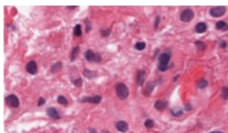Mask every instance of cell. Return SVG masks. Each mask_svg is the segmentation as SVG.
<instances>
[{
	"label": "cell",
	"instance_id": "8",
	"mask_svg": "<svg viewBox=\"0 0 228 133\" xmlns=\"http://www.w3.org/2000/svg\"><path fill=\"white\" fill-rule=\"evenodd\" d=\"M157 84V81H149V82L145 86V88L143 89V94L145 96H149L152 94V92L154 91V89L156 87Z\"/></svg>",
	"mask_w": 228,
	"mask_h": 133
},
{
	"label": "cell",
	"instance_id": "37",
	"mask_svg": "<svg viewBox=\"0 0 228 133\" xmlns=\"http://www.w3.org/2000/svg\"><path fill=\"white\" fill-rule=\"evenodd\" d=\"M101 133H110L109 131H106V130H104V131H101Z\"/></svg>",
	"mask_w": 228,
	"mask_h": 133
},
{
	"label": "cell",
	"instance_id": "21",
	"mask_svg": "<svg viewBox=\"0 0 228 133\" xmlns=\"http://www.w3.org/2000/svg\"><path fill=\"white\" fill-rule=\"evenodd\" d=\"M207 86H208V81L206 79H200L198 81V83H197V87H198L199 89H205Z\"/></svg>",
	"mask_w": 228,
	"mask_h": 133
},
{
	"label": "cell",
	"instance_id": "10",
	"mask_svg": "<svg viewBox=\"0 0 228 133\" xmlns=\"http://www.w3.org/2000/svg\"><path fill=\"white\" fill-rule=\"evenodd\" d=\"M155 109H156L157 111H160V112H163V111H165L166 109H167V107H168V102L166 101V100H157L156 102H155Z\"/></svg>",
	"mask_w": 228,
	"mask_h": 133
},
{
	"label": "cell",
	"instance_id": "20",
	"mask_svg": "<svg viewBox=\"0 0 228 133\" xmlns=\"http://www.w3.org/2000/svg\"><path fill=\"white\" fill-rule=\"evenodd\" d=\"M81 34H82V30H81V25H76L75 26V28H74V36L77 38L81 37Z\"/></svg>",
	"mask_w": 228,
	"mask_h": 133
},
{
	"label": "cell",
	"instance_id": "9",
	"mask_svg": "<svg viewBox=\"0 0 228 133\" xmlns=\"http://www.w3.org/2000/svg\"><path fill=\"white\" fill-rule=\"evenodd\" d=\"M26 70L30 75H36L38 72V66L35 61H29V62L26 64Z\"/></svg>",
	"mask_w": 228,
	"mask_h": 133
},
{
	"label": "cell",
	"instance_id": "36",
	"mask_svg": "<svg viewBox=\"0 0 228 133\" xmlns=\"http://www.w3.org/2000/svg\"><path fill=\"white\" fill-rule=\"evenodd\" d=\"M178 78H179V75H176V77H175V78H174V82H176V81H177V79H178Z\"/></svg>",
	"mask_w": 228,
	"mask_h": 133
},
{
	"label": "cell",
	"instance_id": "32",
	"mask_svg": "<svg viewBox=\"0 0 228 133\" xmlns=\"http://www.w3.org/2000/svg\"><path fill=\"white\" fill-rule=\"evenodd\" d=\"M219 47H220V48H223V49L227 48V42H226V41H220L219 42Z\"/></svg>",
	"mask_w": 228,
	"mask_h": 133
},
{
	"label": "cell",
	"instance_id": "33",
	"mask_svg": "<svg viewBox=\"0 0 228 133\" xmlns=\"http://www.w3.org/2000/svg\"><path fill=\"white\" fill-rule=\"evenodd\" d=\"M185 110H186V111H190V110H193L191 104H186V105H185Z\"/></svg>",
	"mask_w": 228,
	"mask_h": 133
},
{
	"label": "cell",
	"instance_id": "7",
	"mask_svg": "<svg viewBox=\"0 0 228 133\" xmlns=\"http://www.w3.org/2000/svg\"><path fill=\"white\" fill-rule=\"evenodd\" d=\"M226 7H224V6H220V7H213V8L209 10V15H210L211 17H215V18H217V17H221V16H224L225 13H226Z\"/></svg>",
	"mask_w": 228,
	"mask_h": 133
},
{
	"label": "cell",
	"instance_id": "18",
	"mask_svg": "<svg viewBox=\"0 0 228 133\" xmlns=\"http://www.w3.org/2000/svg\"><path fill=\"white\" fill-rule=\"evenodd\" d=\"M79 50H80V48H79V46L75 47V48H74V49L71 50V53H70V61H71V62H74V61L76 60L77 57H78V53H79Z\"/></svg>",
	"mask_w": 228,
	"mask_h": 133
},
{
	"label": "cell",
	"instance_id": "24",
	"mask_svg": "<svg viewBox=\"0 0 228 133\" xmlns=\"http://www.w3.org/2000/svg\"><path fill=\"white\" fill-rule=\"evenodd\" d=\"M195 45H196V47L198 48L200 51H203V50H205L207 47H206V45H205V42L203 41H199V40H197V41L195 42Z\"/></svg>",
	"mask_w": 228,
	"mask_h": 133
},
{
	"label": "cell",
	"instance_id": "19",
	"mask_svg": "<svg viewBox=\"0 0 228 133\" xmlns=\"http://www.w3.org/2000/svg\"><path fill=\"white\" fill-rule=\"evenodd\" d=\"M170 112L174 116H182V109L179 107H174L170 109Z\"/></svg>",
	"mask_w": 228,
	"mask_h": 133
},
{
	"label": "cell",
	"instance_id": "17",
	"mask_svg": "<svg viewBox=\"0 0 228 133\" xmlns=\"http://www.w3.org/2000/svg\"><path fill=\"white\" fill-rule=\"evenodd\" d=\"M61 69H63V62H61V61H57V62H55L51 66L50 71H51V73H57V72H59Z\"/></svg>",
	"mask_w": 228,
	"mask_h": 133
},
{
	"label": "cell",
	"instance_id": "13",
	"mask_svg": "<svg viewBox=\"0 0 228 133\" xmlns=\"http://www.w3.org/2000/svg\"><path fill=\"white\" fill-rule=\"evenodd\" d=\"M145 77H146L145 70L137 71V75H136V83H137V86H143V83L145 81Z\"/></svg>",
	"mask_w": 228,
	"mask_h": 133
},
{
	"label": "cell",
	"instance_id": "35",
	"mask_svg": "<svg viewBox=\"0 0 228 133\" xmlns=\"http://www.w3.org/2000/svg\"><path fill=\"white\" fill-rule=\"evenodd\" d=\"M209 133H224V132H223V131H211V132Z\"/></svg>",
	"mask_w": 228,
	"mask_h": 133
},
{
	"label": "cell",
	"instance_id": "28",
	"mask_svg": "<svg viewBox=\"0 0 228 133\" xmlns=\"http://www.w3.org/2000/svg\"><path fill=\"white\" fill-rule=\"evenodd\" d=\"M72 83H74L76 87H81V86H82V80H81L80 78H77V79L72 80Z\"/></svg>",
	"mask_w": 228,
	"mask_h": 133
},
{
	"label": "cell",
	"instance_id": "15",
	"mask_svg": "<svg viewBox=\"0 0 228 133\" xmlns=\"http://www.w3.org/2000/svg\"><path fill=\"white\" fill-rule=\"evenodd\" d=\"M216 29L219 30V31H227L228 30V23L226 21H217L216 22Z\"/></svg>",
	"mask_w": 228,
	"mask_h": 133
},
{
	"label": "cell",
	"instance_id": "23",
	"mask_svg": "<svg viewBox=\"0 0 228 133\" xmlns=\"http://www.w3.org/2000/svg\"><path fill=\"white\" fill-rule=\"evenodd\" d=\"M57 101H58V103L63 104V105H67L68 104V100L65 96H58V99H57Z\"/></svg>",
	"mask_w": 228,
	"mask_h": 133
},
{
	"label": "cell",
	"instance_id": "14",
	"mask_svg": "<svg viewBox=\"0 0 228 133\" xmlns=\"http://www.w3.org/2000/svg\"><path fill=\"white\" fill-rule=\"evenodd\" d=\"M195 31L197 33H204L207 31V23L205 22H198L195 27Z\"/></svg>",
	"mask_w": 228,
	"mask_h": 133
},
{
	"label": "cell",
	"instance_id": "4",
	"mask_svg": "<svg viewBox=\"0 0 228 133\" xmlns=\"http://www.w3.org/2000/svg\"><path fill=\"white\" fill-rule=\"evenodd\" d=\"M195 17V13L194 11L191 10L190 8H187V9H184L180 13V20L182 22H190V21L194 19Z\"/></svg>",
	"mask_w": 228,
	"mask_h": 133
},
{
	"label": "cell",
	"instance_id": "12",
	"mask_svg": "<svg viewBox=\"0 0 228 133\" xmlns=\"http://www.w3.org/2000/svg\"><path fill=\"white\" fill-rule=\"evenodd\" d=\"M115 126H116V129L118 130V131H120V132H127L128 129H129L128 123H127L126 121H117Z\"/></svg>",
	"mask_w": 228,
	"mask_h": 133
},
{
	"label": "cell",
	"instance_id": "1",
	"mask_svg": "<svg viewBox=\"0 0 228 133\" xmlns=\"http://www.w3.org/2000/svg\"><path fill=\"white\" fill-rule=\"evenodd\" d=\"M171 59V53L170 51H165L159 56L158 58V70L161 71V72H165L169 69V61Z\"/></svg>",
	"mask_w": 228,
	"mask_h": 133
},
{
	"label": "cell",
	"instance_id": "16",
	"mask_svg": "<svg viewBox=\"0 0 228 133\" xmlns=\"http://www.w3.org/2000/svg\"><path fill=\"white\" fill-rule=\"evenodd\" d=\"M82 73H84L85 77H86V78H88L89 80L95 79V78L97 77V72H96V71L88 70V69H84V71H82Z\"/></svg>",
	"mask_w": 228,
	"mask_h": 133
},
{
	"label": "cell",
	"instance_id": "6",
	"mask_svg": "<svg viewBox=\"0 0 228 133\" xmlns=\"http://www.w3.org/2000/svg\"><path fill=\"white\" fill-rule=\"evenodd\" d=\"M81 103H93L98 104L101 102V96H84L78 100Z\"/></svg>",
	"mask_w": 228,
	"mask_h": 133
},
{
	"label": "cell",
	"instance_id": "31",
	"mask_svg": "<svg viewBox=\"0 0 228 133\" xmlns=\"http://www.w3.org/2000/svg\"><path fill=\"white\" fill-rule=\"evenodd\" d=\"M46 103V99L45 98H39L38 100V107H41L42 104H45Z\"/></svg>",
	"mask_w": 228,
	"mask_h": 133
},
{
	"label": "cell",
	"instance_id": "26",
	"mask_svg": "<svg viewBox=\"0 0 228 133\" xmlns=\"http://www.w3.org/2000/svg\"><path fill=\"white\" fill-rule=\"evenodd\" d=\"M144 124L147 129H152V128H154V125H155V122H154L152 119H147V120L145 121Z\"/></svg>",
	"mask_w": 228,
	"mask_h": 133
},
{
	"label": "cell",
	"instance_id": "11",
	"mask_svg": "<svg viewBox=\"0 0 228 133\" xmlns=\"http://www.w3.org/2000/svg\"><path fill=\"white\" fill-rule=\"evenodd\" d=\"M47 115L49 116L50 119H52V120H59L60 118H61V115H60L59 112H58V110L55 108L47 109Z\"/></svg>",
	"mask_w": 228,
	"mask_h": 133
},
{
	"label": "cell",
	"instance_id": "29",
	"mask_svg": "<svg viewBox=\"0 0 228 133\" xmlns=\"http://www.w3.org/2000/svg\"><path fill=\"white\" fill-rule=\"evenodd\" d=\"M159 22H160V16H157V17H156V19H155V23H154V29H155V30L158 29Z\"/></svg>",
	"mask_w": 228,
	"mask_h": 133
},
{
	"label": "cell",
	"instance_id": "25",
	"mask_svg": "<svg viewBox=\"0 0 228 133\" xmlns=\"http://www.w3.org/2000/svg\"><path fill=\"white\" fill-rule=\"evenodd\" d=\"M221 98H223V100H228V88L227 87L221 88Z\"/></svg>",
	"mask_w": 228,
	"mask_h": 133
},
{
	"label": "cell",
	"instance_id": "34",
	"mask_svg": "<svg viewBox=\"0 0 228 133\" xmlns=\"http://www.w3.org/2000/svg\"><path fill=\"white\" fill-rule=\"evenodd\" d=\"M69 10H74V9H77V6H74V7H70V6H68L67 7Z\"/></svg>",
	"mask_w": 228,
	"mask_h": 133
},
{
	"label": "cell",
	"instance_id": "27",
	"mask_svg": "<svg viewBox=\"0 0 228 133\" xmlns=\"http://www.w3.org/2000/svg\"><path fill=\"white\" fill-rule=\"evenodd\" d=\"M110 32H111V30H110L109 28H108V29H107V28H106V29H104V28L100 29V34H101V37H105V38L109 37Z\"/></svg>",
	"mask_w": 228,
	"mask_h": 133
},
{
	"label": "cell",
	"instance_id": "3",
	"mask_svg": "<svg viewBox=\"0 0 228 133\" xmlns=\"http://www.w3.org/2000/svg\"><path fill=\"white\" fill-rule=\"evenodd\" d=\"M85 58L86 60L88 61V62H96V63H100L101 62V56L100 53H96V52H93V50H87L86 52H85Z\"/></svg>",
	"mask_w": 228,
	"mask_h": 133
},
{
	"label": "cell",
	"instance_id": "2",
	"mask_svg": "<svg viewBox=\"0 0 228 133\" xmlns=\"http://www.w3.org/2000/svg\"><path fill=\"white\" fill-rule=\"evenodd\" d=\"M115 89H116L117 96L120 100H126L128 98V96H129V90H128V87L125 83L118 82L115 86Z\"/></svg>",
	"mask_w": 228,
	"mask_h": 133
},
{
	"label": "cell",
	"instance_id": "30",
	"mask_svg": "<svg viewBox=\"0 0 228 133\" xmlns=\"http://www.w3.org/2000/svg\"><path fill=\"white\" fill-rule=\"evenodd\" d=\"M85 23H86V32H89L91 30V25L88 19H85Z\"/></svg>",
	"mask_w": 228,
	"mask_h": 133
},
{
	"label": "cell",
	"instance_id": "5",
	"mask_svg": "<svg viewBox=\"0 0 228 133\" xmlns=\"http://www.w3.org/2000/svg\"><path fill=\"white\" fill-rule=\"evenodd\" d=\"M6 103L8 104L10 108H18L20 105V101L16 94H9L6 96Z\"/></svg>",
	"mask_w": 228,
	"mask_h": 133
},
{
	"label": "cell",
	"instance_id": "22",
	"mask_svg": "<svg viewBox=\"0 0 228 133\" xmlns=\"http://www.w3.org/2000/svg\"><path fill=\"white\" fill-rule=\"evenodd\" d=\"M145 48H146V43L144 41H138L135 45V49L138 50V51H143Z\"/></svg>",
	"mask_w": 228,
	"mask_h": 133
}]
</instances>
